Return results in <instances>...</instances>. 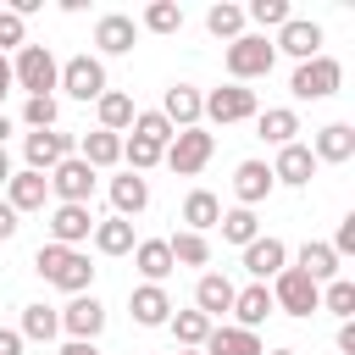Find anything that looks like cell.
<instances>
[{"label":"cell","mask_w":355,"mask_h":355,"mask_svg":"<svg viewBox=\"0 0 355 355\" xmlns=\"http://www.w3.org/2000/svg\"><path fill=\"white\" fill-rule=\"evenodd\" d=\"M33 272L50 283V288H61V294H89L94 288V261H89V250H67V244H39L33 250Z\"/></svg>","instance_id":"6da1fadb"},{"label":"cell","mask_w":355,"mask_h":355,"mask_svg":"<svg viewBox=\"0 0 355 355\" xmlns=\"http://www.w3.org/2000/svg\"><path fill=\"white\" fill-rule=\"evenodd\" d=\"M55 78H61V61H55L50 44H22V50L11 55V83H17L28 100H33V94H50Z\"/></svg>","instance_id":"7a4b0ae2"},{"label":"cell","mask_w":355,"mask_h":355,"mask_svg":"<svg viewBox=\"0 0 355 355\" xmlns=\"http://www.w3.org/2000/svg\"><path fill=\"white\" fill-rule=\"evenodd\" d=\"M222 61H227V78H233V83H250V78H266V72H272L277 50H272L266 33H239Z\"/></svg>","instance_id":"3957f363"},{"label":"cell","mask_w":355,"mask_h":355,"mask_svg":"<svg viewBox=\"0 0 355 355\" xmlns=\"http://www.w3.org/2000/svg\"><path fill=\"white\" fill-rule=\"evenodd\" d=\"M338 83H344V67L333 55H311V61H294L288 94L294 100H327V94H338Z\"/></svg>","instance_id":"277c9868"},{"label":"cell","mask_w":355,"mask_h":355,"mask_svg":"<svg viewBox=\"0 0 355 355\" xmlns=\"http://www.w3.org/2000/svg\"><path fill=\"white\" fill-rule=\"evenodd\" d=\"M216 155V139L205 133V128H183V133H172V144L161 150V161L178 172V178H194V172H205V161Z\"/></svg>","instance_id":"5b68a950"},{"label":"cell","mask_w":355,"mask_h":355,"mask_svg":"<svg viewBox=\"0 0 355 355\" xmlns=\"http://www.w3.org/2000/svg\"><path fill=\"white\" fill-rule=\"evenodd\" d=\"M272 305H277L283 316H316V311H322V288H316L305 272L283 266V272L272 277Z\"/></svg>","instance_id":"8992f818"},{"label":"cell","mask_w":355,"mask_h":355,"mask_svg":"<svg viewBox=\"0 0 355 355\" xmlns=\"http://www.w3.org/2000/svg\"><path fill=\"white\" fill-rule=\"evenodd\" d=\"M55 89H67V94H72V100H83V105H89V100H100V94L111 89V83H105V61H100V55H67V61H61Z\"/></svg>","instance_id":"52a82bcc"},{"label":"cell","mask_w":355,"mask_h":355,"mask_svg":"<svg viewBox=\"0 0 355 355\" xmlns=\"http://www.w3.org/2000/svg\"><path fill=\"white\" fill-rule=\"evenodd\" d=\"M255 111H261V105H255V89H244V83H222V89H211V94H205L200 122L227 128V122H250Z\"/></svg>","instance_id":"ba28073f"},{"label":"cell","mask_w":355,"mask_h":355,"mask_svg":"<svg viewBox=\"0 0 355 355\" xmlns=\"http://www.w3.org/2000/svg\"><path fill=\"white\" fill-rule=\"evenodd\" d=\"M94 166L89 161H78V155H67L55 172H50V200L55 205H89V194H94Z\"/></svg>","instance_id":"9c48e42d"},{"label":"cell","mask_w":355,"mask_h":355,"mask_svg":"<svg viewBox=\"0 0 355 355\" xmlns=\"http://www.w3.org/2000/svg\"><path fill=\"white\" fill-rule=\"evenodd\" d=\"M67 155H72V133H61V128L22 133V161H28V172H44V178H50Z\"/></svg>","instance_id":"30bf717a"},{"label":"cell","mask_w":355,"mask_h":355,"mask_svg":"<svg viewBox=\"0 0 355 355\" xmlns=\"http://www.w3.org/2000/svg\"><path fill=\"white\" fill-rule=\"evenodd\" d=\"M61 333H67L72 344H94V338L105 333V305H100L94 294H72V305L61 311Z\"/></svg>","instance_id":"8fae6325"},{"label":"cell","mask_w":355,"mask_h":355,"mask_svg":"<svg viewBox=\"0 0 355 355\" xmlns=\"http://www.w3.org/2000/svg\"><path fill=\"white\" fill-rule=\"evenodd\" d=\"M89 233H94V211L89 205H50V244L83 250Z\"/></svg>","instance_id":"7c38bea8"},{"label":"cell","mask_w":355,"mask_h":355,"mask_svg":"<svg viewBox=\"0 0 355 355\" xmlns=\"http://www.w3.org/2000/svg\"><path fill=\"white\" fill-rule=\"evenodd\" d=\"M272 50H283V55H294V61H311V55H322V22H311V17H288V22L277 28Z\"/></svg>","instance_id":"4fadbf2b"},{"label":"cell","mask_w":355,"mask_h":355,"mask_svg":"<svg viewBox=\"0 0 355 355\" xmlns=\"http://www.w3.org/2000/svg\"><path fill=\"white\" fill-rule=\"evenodd\" d=\"M316 178V155H311V144H283L277 150V161H272V183H283V189H305Z\"/></svg>","instance_id":"5bb4252c"},{"label":"cell","mask_w":355,"mask_h":355,"mask_svg":"<svg viewBox=\"0 0 355 355\" xmlns=\"http://www.w3.org/2000/svg\"><path fill=\"white\" fill-rule=\"evenodd\" d=\"M6 205L17 211V216H28V211H44L50 205V178L44 172H11V183H6Z\"/></svg>","instance_id":"9a60e30c"},{"label":"cell","mask_w":355,"mask_h":355,"mask_svg":"<svg viewBox=\"0 0 355 355\" xmlns=\"http://www.w3.org/2000/svg\"><path fill=\"white\" fill-rule=\"evenodd\" d=\"M133 44H139V22H133V17L105 11V17L94 22V50H100V55H128Z\"/></svg>","instance_id":"2e32d148"},{"label":"cell","mask_w":355,"mask_h":355,"mask_svg":"<svg viewBox=\"0 0 355 355\" xmlns=\"http://www.w3.org/2000/svg\"><path fill=\"white\" fill-rule=\"evenodd\" d=\"M200 111H205V94L194 89V83H172L166 94H161V116L183 133V128H200Z\"/></svg>","instance_id":"e0dca14e"},{"label":"cell","mask_w":355,"mask_h":355,"mask_svg":"<svg viewBox=\"0 0 355 355\" xmlns=\"http://www.w3.org/2000/svg\"><path fill=\"white\" fill-rule=\"evenodd\" d=\"M288 266V244L283 239H272V233H261L255 244H244V272L255 277V283H266V277H277Z\"/></svg>","instance_id":"ac0fdd59"},{"label":"cell","mask_w":355,"mask_h":355,"mask_svg":"<svg viewBox=\"0 0 355 355\" xmlns=\"http://www.w3.org/2000/svg\"><path fill=\"white\" fill-rule=\"evenodd\" d=\"M233 283L222 277V272H200V283H194V311L205 316V322H222L227 311H233Z\"/></svg>","instance_id":"d6986e66"},{"label":"cell","mask_w":355,"mask_h":355,"mask_svg":"<svg viewBox=\"0 0 355 355\" xmlns=\"http://www.w3.org/2000/svg\"><path fill=\"white\" fill-rule=\"evenodd\" d=\"M128 311H133L139 327H166V316H172L178 305H172V294H166L161 283H139V288L128 294Z\"/></svg>","instance_id":"ffe728a7"},{"label":"cell","mask_w":355,"mask_h":355,"mask_svg":"<svg viewBox=\"0 0 355 355\" xmlns=\"http://www.w3.org/2000/svg\"><path fill=\"white\" fill-rule=\"evenodd\" d=\"M200 355H266V349H261V333H250V327H233V322H216V327L205 333Z\"/></svg>","instance_id":"44dd1931"},{"label":"cell","mask_w":355,"mask_h":355,"mask_svg":"<svg viewBox=\"0 0 355 355\" xmlns=\"http://www.w3.org/2000/svg\"><path fill=\"white\" fill-rule=\"evenodd\" d=\"M272 189H277V183H272V166H266V161H239V166H233V194H239L244 211H255Z\"/></svg>","instance_id":"7402d4cb"},{"label":"cell","mask_w":355,"mask_h":355,"mask_svg":"<svg viewBox=\"0 0 355 355\" xmlns=\"http://www.w3.org/2000/svg\"><path fill=\"white\" fill-rule=\"evenodd\" d=\"M311 155H316V166L327 161V166H344L349 155H355V128L349 122H327L316 139H311Z\"/></svg>","instance_id":"603a6c76"},{"label":"cell","mask_w":355,"mask_h":355,"mask_svg":"<svg viewBox=\"0 0 355 355\" xmlns=\"http://www.w3.org/2000/svg\"><path fill=\"white\" fill-rule=\"evenodd\" d=\"M144 205H150V178H139V172H122V178H111V216L133 222Z\"/></svg>","instance_id":"cb8c5ba5"},{"label":"cell","mask_w":355,"mask_h":355,"mask_svg":"<svg viewBox=\"0 0 355 355\" xmlns=\"http://www.w3.org/2000/svg\"><path fill=\"white\" fill-rule=\"evenodd\" d=\"M255 133H261L272 150H283V144H294V133H300V111H294V105H266V111H255Z\"/></svg>","instance_id":"d4e9b609"},{"label":"cell","mask_w":355,"mask_h":355,"mask_svg":"<svg viewBox=\"0 0 355 355\" xmlns=\"http://www.w3.org/2000/svg\"><path fill=\"white\" fill-rule=\"evenodd\" d=\"M72 155H78V161H89L94 172H105V166H116V161H122V133L94 128V133H83V139L72 144Z\"/></svg>","instance_id":"484cf974"},{"label":"cell","mask_w":355,"mask_h":355,"mask_svg":"<svg viewBox=\"0 0 355 355\" xmlns=\"http://www.w3.org/2000/svg\"><path fill=\"white\" fill-rule=\"evenodd\" d=\"M272 311H277V305H272V288H266V283H250V288L233 294V327H250V333H255Z\"/></svg>","instance_id":"4316f807"},{"label":"cell","mask_w":355,"mask_h":355,"mask_svg":"<svg viewBox=\"0 0 355 355\" xmlns=\"http://www.w3.org/2000/svg\"><path fill=\"white\" fill-rule=\"evenodd\" d=\"M133 266H139V277L144 283H166L178 266H172V250H166V239H139L133 244Z\"/></svg>","instance_id":"83f0119b"},{"label":"cell","mask_w":355,"mask_h":355,"mask_svg":"<svg viewBox=\"0 0 355 355\" xmlns=\"http://www.w3.org/2000/svg\"><path fill=\"white\" fill-rule=\"evenodd\" d=\"M294 272H305V277L322 288V283H333V277H338V255H333L322 239H305V244H300V255H294Z\"/></svg>","instance_id":"f1b7e54d"},{"label":"cell","mask_w":355,"mask_h":355,"mask_svg":"<svg viewBox=\"0 0 355 355\" xmlns=\"http://www.w3.org/2000/svg\"><path fill=\"white\" fill-rule=\"evenodd\" d=\"M17 333H22V344H50V338L61 333V311H55V305H44V300H33V305H22Z\"/></svg>","instance_id":"f546056e"},{"label":"cell","mask_w":355,"mask_h":355,"mask_svg":"<svg viewBox=\"0 0 355 355\" xmlns=\"http://www.w3.org/2000/svg\"><path fill=\"white\" fill-rule=\"evenodd\" d=\"M94 111H100V128H105V133H128L133 116H139L133 94H122V89H105V94L94 100Z\"/></svg>","instance_id":"4dcf8cb0"},{"label":"cell","mask_w":355,"mask_h":355,"mask_svg":"<svg viewBox=\"0 0 355 355\" xmlns=\"http://www.w3.org/2000/svg\"><path fill=\"white\" fill-rule=\"evenodd\" d=\"M216 222H222V200H216L211 189H194V194L183 200V227H189V233H211Z\"/></svg>","instance_id":"1f68e13d"},{"label":"cell","mask_w":355,"mask_h":355,"mask_svg":"<svg viewBox=\"0 0 355 355\" xmlns=\"http://www.w3.org/2000/svg\"><path fill=\"white\" fill-rule=\"evenodd\" d=\"M89 239H94V250H100V255H133V244H139V239H133V222H122V216L94 222V233H89Z\"/></svg>","instance_id":"d6a6232c"},{"label":"cell","mask_w":355,"mask_h":355,"mask_svg":"<svg viewBox=\"0 0 355 355\" xmlns=\"http://www.w3.org/2000/svg\"><path fill=\"white\" fill-rule=\"evenodd\" d=\"M166 250H172V266H211V239L205 233H172L166 239Z\"/></svg>","instance_id":"836d02e7"},{"label":"cell","mask_w":355,"mask_h":355,"mask_svg":"<svg viewBox=\"0 0 355 355\" xmlns=\"http://www.w3.org/2000/svg\"><path fill=\"white\" fill-rule=\"evenodd\" d=\"M166 327H172L178 349H200V344H205V333H211L216 322H205V316H200V311L189 305V311H172V316H166Z\"/></svg>","instance_id":"e575fe53"},{"label":"cell","mask_w":355,"mask_h":355,"mask_svg":"<svg viewBox=\"0 0 355 355\" xmlns=\"http://www.w3.org/2000/svg\"><path fill=\"white\" fill-rule=\"evenodd\" d=\"M205 28H211V39H239L244 33V6H233V0H216L211 11H205Z\"/></svg>","instance_id":"d590c367"},{"label":"cell","mask_w":355,"mask_h":355,"mask_svg":"<svg viewBox=\"0 0 355 355\" xmlns=\"http://www.w3.org/2000/svg\"><path fill=\"white\" fill-rule=\"evenodd\" d=\"M216 227H222V239H227V244H239V250L261 239V222H255V211H244V205L222 211V222H216Z\"/></svg>","instance_id":"8d00e7d4"},{"label":"cell","mask_w":355,"mask_h":355,"mask_svg":"<svg viewBox=\"0 0 355 355\" xmlns=\"http://www.w3.org/2000/svg\"><path fill=\"white\" fill-rule=\"evenodd\" d=\"M139 28H144V33H178V28H183V6H178V0H150L144 17H139Z\"/></svg>","instance_id":"74e56055"},{"label":"cell","mask_w":355,"mask_h":355,"mask_svg":"<svg viewBox=\"0 0 355 355\" xmlns=\"http://www.w3.org/2000/svg\"><path fill=\"white\" fill-rule=\"evenodd\" d=\"M322 311H327V316H338V322H355V283H349V277L322 283Z\"/></svg>","instance_id":"f35d334b"},{"label":"cell","mask_w":355,"mask_h":355,"mask_svg":"<svg viewBox=\"0 0 355 355\" xmlns=\"http://www.w3.org/2000/svg\"><path fill=\"white\" fill-rule=\"evenodd\" d=\"M22 122H28V133L55 128V122H61V100H55V94H33V100L22 105Z\"/></svg>","instance_id":"ab89813d"},{"label":"cell","mask_w":355,"mask_h":355,"mask_svg":"<svg viewBox=\"0 0 355 355\" xmlns=\"http://www.w3.org/2000/svg\"><path fill=\"white\" fill-rule=\"evenodd\" d=\"M122 161H128V172H150V166H161V144H150V139H133V133H122Z\"/></svg>","instance_id":"60d3db41"},{"label":"cell","mask_w":355,"mask_h":355,"mask_svg":"<svg viewBox=\"0 0 355 355\" xmlns=\"http://www.w3.org/2000/svg\"><path fill=\"white\" fill-rule=\"evenodd\" d=\"M128 133H133V139H150V144H161V150H166V144H172V133H178V128H172V122H166V116H161V111H139V116H133V128H128Z\"/></svg>","instance_id":"b9f144b4"},{"label":"cell","mask_w":355,"mask_h":355,"mask_svg":"<svg viewBox=\"0 0 355 355\" xmlns=\"http://www.w3.org/2000/svg\"><path fill=\"white\" fill-rule=\"evenodd\" d=\"M294 11H288V0H250L244 6V22H255V28H283Z\"/></svg>","instance_id":"7bdbcfd3"},{"label":"cell","mask_w":355,"mask_h":355,"mask_svg":"<svg viewBox=\"0 0 355 355\" xmlns=\"http://www.w3.org/2000/svg\"><path fill=\"white\" fill-rule=\"evenodd\" d=\"M22 44H28V22L11 17V11H0V55L6 50H22Z\"/></svg>","instance_id":"ee69618b"},{"label":"cell","mask_w":355,"mask_h":355,"mask_svg":"<svg viewBox=\"0 0 355 355\" xmlns=\"http://www.w3.org/2000/svg\"><path fill=\"white\" fill-rule=\"evenodd\" d=\"M327 250H333L338 261H344V255H355V211L338 222V233H333V244H327Z\"/></svg>","instance_id":"f6af8a7d"},{"label":"cell","mask_w":355,"mask_h":355,"mask_svg":"<svg viewBox=\"0 0 355 355\" xmlns=\"http://www.w3.org/2000/svg\"><path fill=\"white\" fill-rule=\"evenodd\" d=\"M17 227H22V216H17V211L0 200V244H6V239H17Z\"/></svg>","instance_id":"bcb514c9"},{"label":"cell","mask_w":355,"mask_h":355,"mask_svg":"<svg viewBox=\"0 0 355 355\" xmlns=\"http://www.w3.org/2000/svg\"><path fill=\"white\" fill-rule=\"evenodd\" d=\"M28 344H22V333L17 327H0V355H22Z\"/></svg>","instance_id":"7dc6e473"},{"label":"cell","mask_w":355,"mask_h":355,"mask_svg":"<svg viewBox=\"0 0 355 355\" xmlns=\"http://www.w3.org/2000/svg\"><path fill=\"white\" fill-rule=\"evenodd\" d=\"M333 344H338V355H355V322H338V338Z\"/></svg>","instance_id":"c3c4849f"},{"label":"cell","mask_w":355,"mask_h":355,"mask_svg":"<svg viewBox=\"0 0 355 355\" xmlns=\"http://www.w3.org/2000/svg\"><path fill=\"white\" fill-rule=\"evenodd\" d=\"M61 355H105V349H100V344H72V338H67V344H61Z\"/></svg>","instance_id":"681fc988"},{"label":"cell","mask_w":355,"mask_h":355,"mask_svg":"<svg viewBox=\"0 0 355 355\" xmlns=\"http://www.w3.org/2000/svg\"><path fill=\"white\" fill-rule=\"evenodd\" d=\"M11 89H17V83H11V55H0V100H6Z\"/></svg>","instance_id":"f907efd6"},{"label":"cell","mask_w":355,"mask_h":355,"mask_svg":"<svg viewBox=\"0 0 355 355\" xmlns=\"http://www.w3.org/2000/svg\"><path fill=\"white\" fill-rule=\"evenodd\" d=\"M6 183H11V155L0 150V189H6Z\"/></svg>","instance_id":"816d5d0a"},{"label":"cell","mask_w":355,"mask_h":355,"mask_svg":"<svg viewBox=\"0 0 355 355\" xmlns=\"http://www.w3.org/2000/svg\"><path fill=\"white\" fill-rule=\"evenodd\" d=\"M6 133H11V116L0 111V150H6Z\"/></svg>","instance_id":"f5cc1de1"},{"label":"cell","mask_w":355,"mask_h":355,"mask_svg":"<svg viewBox=\"0 0 355 355\" xmlns=\"http://www.w3.org/2000/svg\"><path fill=\"white\" fill-rule=\"evenodd\" d=\"M266 355H294V349H266Z\"/></svg>","instance_id":"db71d44e"},{"label":"cell","mask_w":355,"mask_h":355,"mask_svg":"<svg viewBox=\"0 0 355 355\" xmlns=\"http://www.w3.org/2000/svg\"><path fill=\"white\" fill-rule=\"evenodd\" d=\"M178 355H200V349H178Z\"/></svg>","instance_id":"11a10c76"}]
</instances>
